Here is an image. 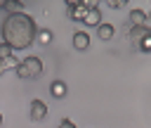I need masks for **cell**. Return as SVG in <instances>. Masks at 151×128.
<instances>
[{"mask_svg":"<svg viewBox=\"0 0 151 128\" xmlns=\"http://www.w3.org/2000/svg\"><path fill=\"white\" fill-rule=\"evenodd\" d=\"M42 73V59L35 57V55H28L26 59H21L19 69H17V76L24 78V81H33Z\"/></svg>","mask_w":151,"mask_h":128,"instance_id":"7a4b0ae2","label":"cell"},{"mask_svg":"<svg viewBox=\"0 0 151 128\" xmlns=\"http://www.w3.org/2000/svg\"><path fill=\"white\" fill-rule=\"evenodd\" d=\"M97 36L101 40H111L116 36V26L113 24H101V26H97Z\"/></svg>","mask_w":151,"mask_h":128,"instance_id":"9c48e42d","label":"cell"},{"mask_svg":"<svg viewBox=\"0 0 151 128\" xmlns=\"http://www.w3.org/2000/svg\"><path fill=\"white\" fill-rule=\"evenodd\" d=\"M50 40H52V33L50 31H42L40 33V43H50Z\"/></svg>","mask_w":151,"mask_h":128,"instance_id":"e0dca14e","label":"cell"},{"mask_svg":"<svg viewBox=\"0 0 151 128\" xmlns=\"http://www.w3.org/2000/svg\"><path fill=\"white\" fill-rule=\"evenodd\" d=\"M5 9L9 14H21L24 12V2H5Z\"/></svg>","mask_w":151,"mask_h":128,"instance_id":"8fae6325","label":"cell"},{"mask_svg":"<svg viewBox=\"0 0 151 128\" xmlns=\"http://www.w3.org/2000/svg\"><path fill=\"white\" fill-rule=\"evenodd\" d=\"M14 52H12V47L7 45V43H0V59H7V57H12Z\"/></svg>","mask_w":151,"mask_h":128,"instance_id":"7c38bea8","label":"cell"},{"mask_svg":"<svg viewBox=\"0 0 151 128\" xmlns=\"http://www.w3.org/2000/svg\"><path fill=\"white\" fill-rule=\"evenodd\" d=\"M149 33H151V31H149L146 26H132L127 36H130V40H132V43H137V45H139V43H142V40H144Z\"/></svg>","mask_w":151,"mask_h":128,"instance_id":"52a82bcc","label":"cell"},{"mask_svg":"<svg viewBox=\"0 0 151 128\" xmlns=\"http://www.w3.org/2000/svg\"><path fill=\"white\" fill-rule=\"evenodd\" d=\"M47 116V104L42 100H33L31 102V121H42Z\"/></svg>","mask_w":151,"mask_h":128,"instance_id":"277c9868","label":"cell"},{"mask_svg":"<svg viewBox=\"0 0 151 128\" xmlns=\"http://www.w3.org/2000/svg\"><path fill=\"white\" fill-rule=\"evenodd\" d=\"M146 14H149V12L134 7V9L130 12V17H127V24H130V26H146Z\"/></svg>","mask_w":151,"mask_h":128,"instance_id":"8992f818","label":"cell"},{"mask_svg":"<svg viewBox=\"0 0 151 128\" xmlns=\"http://www.w3.org/2000/svg\"><path fill=\"white\" fill-rule=\"evenodd\" d=\"M66 9H68V19H73V21H85V17L90 12L85 2H66Z\"/></svg>","mask_w":151,"mask_h":128,"instance_id":"3957f363","label":"cell"},{"mask_svg":"<svg viewBox=\"0 0 151 128\" xmlns=\"http://www.w3.org/2000/svg\"><path fill=\"white\" fill-rule=\"evenodd\" d=\"M0 126H2V114H0Z\"/></svg>","mask_w":151,"mask_h":128,"instance_id":"44dd1931","label":"cell"},{"mask_svg":"<svg viewBox=\"0 0 151 128\" xmlns=\"http://www.w3.org/2000/svg\"><path fill=\"white\" fill-rule=\"evenodd\" d=\"M139 50H142V52H151V33L139 43Z\"/></svg>","mask_w":151,"mask_h":128,"instance_id":"5bb4252c","label":"cell"},{"mask_svg":"<svg viewBox=\"0 0 151 128\" xmlns=\"http://www.w3.org/2000/svg\"><path fill=\"white\" fill-rule=\"evenodd\" d=\"M59 128H76V123H73L71 119H61V121H59Z\"/></svg>","mask_w":151,"mask_h":128,"instance_id":"2e32d148","label":"cell"},{"mask_svg":"<svg viewBox=\"0 0 151 128\" xmlns=\"http://www.w3.org/2000/svg\"><path fill=\"white\" fill-rule=\"evenodd\" d=\"M50 92H52V97L61 100V97L66 95V83H64V81H52V85H50Z\"/></svg>","mask_w":151,"mask_h":128,"instance_id":"30bf717a","label":"cell"},{"mask_svg":"<svg viewBox=\"0 0 151 128\" xmlns=\"http://www.w3.org/2000/svg\"><path fill=\"white\" fill-rule=\"evenodd\" d=\"M146 28H149V31H151V12H149V14H146Z\"/></svg>","mask_w":151,"mask_h":128,"instance_id":"d6986e66","label":"cell"},{"mask_svg":"<svg viewBox=\"0 0 151 128\" xmlns=\"http://www.w3.org/2000/svg\"><path fill=\"white\" fill-rule=\"evenodd\" d=\"M73 47L80 50V52H85L90 47V33L87 31H76L73 33Z\"/></svg>","mask_w":151,"mask_h":128,"instance_id":"5b68a950","label":"cell"},{"mask_svg":"<svg viewBox=\"0 0 151 128\" xmlns=\"http://www.w3.org/2000/svg\"><path fill=\"white\" fill-rule=\"evenodd\" d=\"M0 33H2V43H7L12 50H26V47L33 45L35 36H38V26H35L33 17L26 14V12L7 14L2 19Z\"/></svg>","mask_w":151,"mask_h":128,"instance_id":"6da1fadb","label":"cell"},{"mask_svg":"<svg viewBox=\"0 0 151 128\" xmlns=\"http://www.w3.org/2000/svg\"><path fill=\"white\" fill-rule=\"evenodd\" d=\"M109 7L111 9H123L125 7V0H109Z\"/></svg>","mask_w":151,"mask_h":128,"instance_id":"9a60e30c","label":"cell"},{"mask_svg":"<svg viewBox=\"0 0 151 128\" xmlns=\"http://www.w3.org/2000/svg\"><path fill=\"white\" fill-rule=\"evenodd\" d=\"M7 71V64H5V59H0V76Z\"/></svg>","mask_w":151,"mask_h":128,"instance_id":"ac0fdd59","label":"cell"},{"mask_svg":"<svg viewBox=\"0 0 151 128\" xmlns=\"http://www.w3.org/2000/svg\"><path fill=\"white\" fill-rule=\"evenodd\" d=\"M5 64H7V69H14V71H17V69H19V64H21V62H19V59H17V57H14V55H12V57H7V59H5Z\"/></svg>","mask_w":151,"mask_h":128,"instance_id":"4fadbf2b","label":"cell"},{"mask_svg":"<svg viewBox=\"0 0 151 128\" xmlns=\"http://www.w3.org/2000/svg\"><path fill=\"white\" fill-rule=\"evenodd\" d=\"M83 24H85V26H101L104 21H101V12H99V7H97V9H90Z\"/></svg>","mask_w":151,"mask_h":128,"instance_id":"ba28073f","label":"cell"},{"mask_svg":"<svg viewBox=\"0 0 151 128\" xmlns=\"http://www.w3.org/2000/svg\"><path fill=\"white\" fill-rule=\"evenodd\" d=\"M0 9H5V2H0Z\"/></svg>","mask_w":151,"mask_h":128,"instance_id":"ffe728a7","label":"cell"}]
</instances>
